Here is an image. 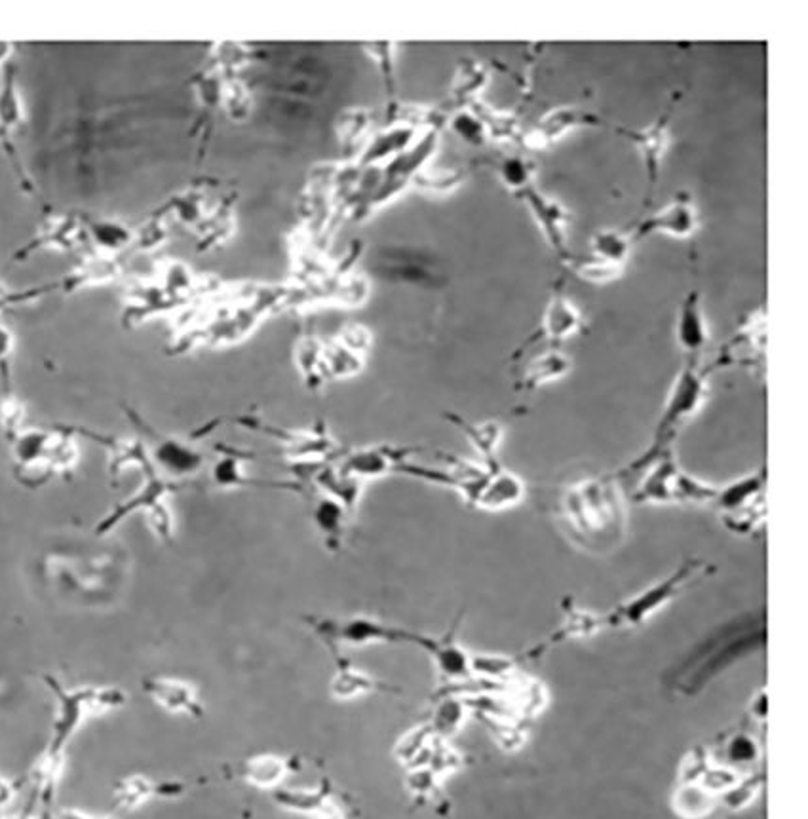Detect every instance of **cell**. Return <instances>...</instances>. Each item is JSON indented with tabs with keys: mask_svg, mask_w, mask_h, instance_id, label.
<instances>
[{
	"mask_svg": "<svg viewBox=\"0 0 808 819\" xmlns=\"http://www.w3.org/2000/svg\"><path fill=\"white\" fill-rule=\"evenodd\" d=\"M554 515L567 540L590 555H611L626 540V495L615 474L565 485L556 496Z\"/></svg>",
	"mask_w": 808,
	"mask_h": 819,
	"instance_id": "1",
	"label": "cell"
},
{
	"mask_svg": "<svg viewBox=\"0 0 808 819\" xmlns=\"http://www.w3.org/2000/svg\"><path fill=\"white\" fill-rule=\"evenodd\" d=\"M618 481L634 479L630 500L645 506H670V504H693L712 506L717 485L683 470L675 458L674 447L655 451L647 449L626 468L616 472Z\"/></svg>",
	"mask_w": 808,
	"mask_h": 819,
	"instance_id": "2",
	"label": "cell"
},
{
	"mask_svg": "<svg viewBox=\"0 0 808 819\" xmlns=\"http://www.w3.org/2000/svg\"><path fill=\"white\" fill-rule=\"evenodd\" d=\"M713 572L715 567L706 559L687 557L670 574L622 601L605 616V622L611 628L643 626L660 610L666 609L683 591L689 590L698 580L712 576Z\"/></svg>",
	"mask_w": 808,
	"mask_h": 819,
	"instance_id": "3",
	"label": "cell"
},
{
	"mask_svg": "<svg viewBox=\"0 0 808 819\" xmlns=\"http://www.w3.org/2000/svg\"><path fill=\"white\" fill-rule=\"evenodd\" d=\"M708 379L710 375H706L704 367H700V362L696 360L685 362L670 386L668 398L664 401L660 419L656 422L651 449L664 451L674 447L679 432L702 411L704 403L708 400L710 394Z\"/></svg>",
	"mask_w": 808,
	"mask_h": 819,
	"instance_id": "4",
	"label": "cell"
},
{
	"mask_svg": "<svg viewBox=\"0 0 808 819\" xmlns=\"http://www.w3.org/2000/svg\"><path fill=\"white\" fill-rule=\"evenodd\" d=\"M767 470H755L717 487L712 506L721 523L738 536H755L767 515Z\"/></svg>",
	"mask_w": 808,
	"mask_h": 819,
	"instance_id": "5",
	"label": "cell"
},
{
	"mask_svg": "<svg viewBox=\"0 0 808 819\" xmlns=\"http://www.w3.org/2000/svg\"><path fill=\"white\" fill-rule=\"evenodd\" d=\"M54 690L58 694V719L54 724V736L46 755L56 759H61L65 743L71 740V736L86 717L124 704V694L116 688L63 690L54 685Z\"/></svg>",
	"mask_w": 808,
	"mask_h": 819,
	"instance_id": "6",
	"label": "cell"
},
{
	"mask_svg": "<svg viewBox=\"0 0 808 819\" xmlns=\"http://www.w3.org/2000/svg\"><path fill=\"white\" fill-rule=\"evenodd\" d=\"M314 629L329 645L366 647L373 643H411L413 633L388 626L369 616H352L345 620H314Z\"/></svg>",
	"mask_w": 808,
	"mask_h": 819,
	"instance_id": "7",
	"label": "cell"
},
{
	"mask_svg": "<svg viewBox=\"0 0 808 819\" xmlns=\"http://www.w3.org/2000/svg\"><path fill=\"white\" fill-rule=\"evenodd\" d=\"M584 327H586L584 316L580 314L577 306L573 305L571 299L567 297L565 284L558 280L552 287L548 303L544 306L539 329L535 331V335L527 343L521 346L520 354L523 350H527L531 344L563 343V341L578 335L580 331H584Z\"/></svg>",
	"mask_w": 808,
	"mask_h": 819,
	"instance_id": "8",
	"label": "cell"
},
{
	"mask_svg": "<svg viewBox=\"0 0 808 819\" xmlns=\"http://www.w3.org/2000/svg\"><path fill=\"white\" fill-rule=\"evenodd\" d=\"M698 227L700 217L691 194L679 192L668 206L643 217L634 229L630 230V234L634 242L649 234H666L677 240H687L696 234Z\"/></svg>",
	"mask_w": 808,
	"mask_h": 819,
	"instance_id": "9",
	"label": "cell"
},
{
	"mask_svg": "<svg viewBox=\"0 0 808 819\" xmlns=\"http://www.w3.org/2000/svg\"><path fill=\"white\" fill-rule=\"evenodd\" d=\"M518 196L525 202L527 210L531 211V217L539 225L540 234L544 236L546 244L554 249L559 257L567 259L569 257L567 230L571 223V211L556 198L540 192L535 185L527 187Z\"/></svg>",
	"mask_w": 808,
	"mask_h": 819,
	"instance_id": "10",
	"label": "cell"
},
{
	"mask_svg": "<svg viewBox=\"0 0 808 819\" xmlns=\"http://www.w3.org/2000/svg\"><path fill=\"white\" fill-rule=\"evenodd\" d=\"M765 339H767L765 314L755 312L748 316V320L736 331V335L721 346L713 365L704 367L706 375H710L713 369H723L729 365H759L765 354Z\"/></svg>",
	"mask_w": 808,
	"mask_h": 819,
	"instance_id": "11",
	"label": "cell"
},
{
	"mask_svg": "<svg viewBox=\"0 0 808 819\" xmlns=\"http://www.w3.org/2000/svg\"><path fill=\"white\" fill-rule=\"evenodd\" d=\"M759 635V628L753 629L748 635H744L740 629H736L734 633L729 635V631L721 633L719 637L712 639L710 643H706L704 647L700 648V652L694 656L691 666L687 669V675L679 677V685L681 688H698L704 681H708L713 677V673H717L719 669L727 666L731 662V650H740L742 652V645L744 641H748L750 637H757ZM685 690V692H687Z\"/></svg>",
	"mask_w": 808,
	"mask_h": 819,
	"instance_id": "12",
	"label": "cell"
},
{
	"mask_svg": "<svg viewBox=\"0 0 808 819\" xmlns=\"http://www.w3.org/2000/svg\"><path fill=\"white\" fill-rule=\"evenodd\" d=\"M670 118H672V113H666L656 118L651 126L643 130L616 128L618 134L634 143L637 153L641 156L645 175H647V185H649V198L656 191L660 172H662V162L670 147Z\"/></svg>",
	"mask_w": 808,
	"mask_h": 819,
	"instance_id": "13",
	"label": "cell"
},
{
	"mask_svg": "<svg viewBox=\"0 0 808 819\" xmlns=\"http://www.w3.org/2000/svg\"><path fill=\"white\" fill-rule=\"evenodd\" d=\"M588 126H605V122L599 116L592 115L584 109H578L573 105H561L540 118L537 126L523 137L525 147L544 151L558 143L561 137L577 130V128H588Z\"/></svg>",
	"mask_w": 808,
	"mask_h": 819,
	"instance_id": "14",
	"label": "cell"
},
{
	"mask_svg": "<svg viewBox=\"0 0 808 819\" xmlns=\"http://www.w3.org/2000/svg\"><path fill=\"white\" fill-rule=\"evenodd\" d=\"M675 341L687 360L700 362L702 352L710 343V331L704 318V308H702V295L700 291H689L677 312L675 320Z\"/></svg>",
	"mask_w": 808,
	"mask_h": 819,
	"instance_id": "15",
	"label": "cell"
},
{
	"mask_svg": "<svg viewBox=\"0 0 808 819\" xmlns=\"http://www.w3.org/2000/svg\"><path fill=\"white\" fill-rule=\"evenodd\" d=\"M411 643L417 647L424 648L438 671L449 681H466L472 677V667H470V654L457 643L455 639V628L449 633H445L440 639L436 637H426L413 633Z\"/></svg>",
	"mask_w": 808,
	"mask_h": 819,
	"instance_id": "16",
	"label": "cell"
},
{
	"mask_svg": "<svg viewBox=\"0 0 808 819\" xmlns=\"http://www.w3.org/2000/svg\"><path fill=\"white\" fill-rule=\"evenodd\" d=\"M409 455H413L411 449H394V447L362 449V451L350 453L343 460V466L339 470L364 483L366 479H377V477H385L398 472V468L409 460Z\"/></svg>",
	"mask_w": 808,
	"mask_h": 819,
	"instance_id": "17",
	"label": "cell"
},
{
	"mask_svg": "<svg viewBox=\"0 0 808 819\" xmlns=\"http://www.w3.org/2000/svg\"><path fill=\"white\" fill-rule=\"evenodd\" d=\"M525 493L527 489L521 477L497 464L491 468L474 506L487 512H501L520 504L525 498Z\"/></svg>",
	"mask_w": 808,
	"mask_h": 819,
	"instance_id": "18",
	"label": "cell"
},
{
	"mask_svg": "<svg viewBox=\"0 0 808 819\" xmlns=\"http://www.w3.org/2000/svg\"><path fill=\"white\" fill-rule=\"evenodd\" d=\"M571 369H573L571 358L565 352L558 350L556 346H552L525 363L518 388L525 392L539 390L546 384L565 379L571 373Z\"/></svg>",
	"mask_w": 808,
	"mask_h": 819,
	"instance_id": "19",
	"label": "cell"
},
{
	"mask_svg": "<svg viewBox=\"0 0 808 819\" xmlns=\"http://www.w3.org/2000/svg\"><path fill=\"white\" fill-rule=\"evenodd\" d=\"M147 694L156 704L172 713H185L198 717L202 713V705L196 696L193 686L177 681V679H149L145 683Z\"/></svg>",
	"mask_w": 808,
	"mask_h": 819,
	"instance_id": "20",
	"label": "cell"
},
{
	"mask_svg": "<svg viewBox=\"0 0 808 819\" xmlns=\"http://www.w3.org/2000/svg\"><path fill=\"white\" fill-rule=\"evenodd\" d=\"M563 612L565 614H563L561 626L550 635V639L546 641V645L540 647V650H544L548 645H558L567 639H586V637L596 635L601 629L607 628L605 616H599L596 612L577 607L571 597L565 599Z\"/></svg>",
	"mask_w": 808,
	"mask_h": 819,
	"instance_id": "21",
	"label": "cell"
},
{
	"mask_svg": "<svg viewBox=\"0 0 808 819\" xmlns=\"http://www.w3.org/2000/svg\"><path fill=\"white\" fill-rule=\"evenodd\" d=\"M291 772V762L278 755L251 757L238 764V778L259 789H278Z\"/></svg>",
	"mask_w": 808,
	"mask_h": 819,
	"instance_id": "22",
	"label": "cell"
},
{
	"mask_svg": "<svg viewBox=\"0 0 808 819\" xmlns=\"http://www.w3.org/2000/svg\"><path fill=\"white\" fill-rule=\"evenodd\" d=\"M177 791L175 785L166 783H156V781L143 778V776H132L120 781L116 785L115 800L118 808L122 810H134L137 806L145 804L147 800L158 797V795H172Z\"/></svg>",
	"mask_w": 808,
	"mask_h": 819,
	"instance_id": "23",
	"label": "cell"
},
{
	"mask_svg": "<svg viewBox=\"0 0 808 819\" xmlns=\"http://www.w3.org/2000/svg\"><path fill=\"white\" fill-rule=\"evenodd\" d=\"M347 514V508L333 496L320 495L312 502V519L331 548H335V544L341 542V536L345 533Z\"/></svg>",
	"mask_w": 808,
	"mask_h": 819,
	"instance_id": "24",
	"label": "cell"
},
{
	"mask_svg": "<svg viewBox=\"0 0 808 819\" xmlns=\"http://www.w3.org/2000/svg\"><path fill=\"white\" fill-rule=\"evenodd\" d=\"M449 419L455 422V426H459L464 436L470 439V443L476 447V451L483 457V464L487 466H495L497 462V449L502 439L501 424L497 422H483V424H470L464 420L449 415Z\"/></svg>",
	"mask_w": 808,
	"mask_h": 819,
	"instance_id": "25",
	"label": "cell"
},
{
	"mask_svg": "<svg viewBox=\"0 0 808 819\" xmlns=\"http://www.w3.org/2000/svg\"><path fill=\"white\" fill-rule=\"evenodd\" d=\"M375 690H386V686L375 681L371 675L348 664H341L331 681V694L337 700H354Z\"/></svg>",
	"mask_w": 808,
	"mask_h": 819,
	"instance_id": "26",
	"label": "cell"
},
{
	"mask_svg": "<svg viewBox=\"0 0 808 819\" xmlns=\"http://www.w3.org/2000/svg\"><path fill=\"white\" fill-rule=\"evenodd\" d=\"M632 246H634V238L630 230L622 232L616 229H601L592 236V255L603 261L620 265V267L626 265L632 253Z\"/></svg>",
	"mask_w": 808,
	"mask_h": 819,
	"instance_id": "27",
	"label": "cell"
},
{
	"mask_svg": "<svg viewBox=\"0 0 808 819\" xmlns=\"http://www.w3.org/2000/svg\"><path fill=\"white\" fill-rule=\"evenodd\" d=\"M156 460L174 476H191L200 470L204 462L196 451L174 439H166L156 447Z\"/></svg>",
	"mask_w": 808,
	"mask_h": 819,
	"instance_id": "28",
	"label": "cell"
},
{
	"mask_svg": "<svg viewBox=\"0 0 808 819\" xmlns=\"http://www.w3.org/2000/svg\"><path fill=\"white\" fill-rule=\"evenodd\" d=\"M331 799L328 787L320 789H274V800L278 806L286 808L289 812L297 814H307L312 816L326 800Z\"/></svg>",
	"mask_w": 808,
	"mask_h": 819,
	"instance_id": "29",
	"label": "cell"
},
{
	"mask_svg": "<svg viewBox=\"0 0 808 819\" xmlns=\"http://www.w3.org/2000/svg\"><path fill=\"white\" fill-rule=\"evenodd\" d=\"M565 265L569 267L571 272H575L577 276H580L584 282H590V284L615 282L622 276V270H624V267L609 263V261H603L599 257H594V255H588V257H571L569 255L565 259Z\"/></svg>",
	"mask_w": 808,
	"mask_h": 819,
	"instance_id": "30",
	"label": "cell"
},
{
	"mask_svg": "<svg viewBox=\"0 0 808 819\" xmlns=\"http://www.w3.org/2000/svg\"><path fill=\"white\" fill-rule=\"evenodd\" d=\"M499 173H501L502 183L516 194H520L521 191L533 185L535 166L521 156H506L499 164Z\"/></svg>",
	"mask_w": 808,
	"mask_h": 819,
	"instance_id": "31",
	"label": "cell"
},
{
	"mask_svg": "<svg viewBox=\"0 0 808 819\" xmlns=\"http://www.w3.org/2000/svg\"><path fill=\"white\" fill-rule=\"evenodd\" d=\"M470 667L472 675L478 673L489 681H510L516 673V664L504 656H470Z\"/></svg>",
	"mask_w": 808,
	"mask_h": 819,
	"instance_id": "32",
	"label": "cell"
},
{
	"mask_svg": "<svg viewBox=\"0 0 808 819\" xmlns=\"http://www.w3.org/2000/svg\"><path fill=\"white\" fill-rule=\"evenodd\" d=\"M675 808L679 810L681 816L700 818L710 812L712 799L702 787H685L675 797Z\"/></svg>",
	"mask_w": 808,
	"mask_h": 819,
	"instance_id": "33",
	"label": "cell"
},
{
	"mask_svg": "<svg viewBox=\"0 0 808 819\" xmlns=\"http://www.w3.org/2000/svg\"><path fill=\"white\" fill-rule=\"evenodd\" d=\"M464 713H466V707H464L461 700H457V698L443 700L440 707H438V711H436V715H434L432 732L434 734L438 732L442 736L453 734L464 721Z\"/></svg>",
	"mask_w": 808,
	"mask_h": 819,
	"instance_id": "34",
	"label": "cell"
},
{
	"mask_svg": "<svg viewBox=\"0 0 808 819\" xmlns=\"http://www.w3.org/2000/svg\"><path fill=\"white\" fill-rule=\"evenodd\" d=\"M213 481L221 487H240V485H250V479H246L240 470V460L238 458H223L215 464L213 468Z\"/></svg>",
	"mask_w": 808,
	"mask_h": 819,
	"instance_id": "35",
	"label": "cell"
},
{
	"mask_svg": "<svg viewBox=\"0 0 808 819\" xmlns=\"http://www.w3.org/2000/svg\"><path fill=\"white\" fill-rule=\"evenodd\" d=\"M453 128H455L457 134L461 135L462 139H466L468 143H474V145H480L481 141H483V135H485L483 122H481L480 118L470 115V113H461V115L455 116Z\"/></svg>",
	"mask_w": 808,
	"mask_h": 819,
	"instance_id": "36",
	"label": "cell"
},
{
	"mask_svg": "<svg viewBox=\"0 0 808 819\" xmlns=\"http://www.w3.org/2000/svg\"><path fill=\"white\" fill-rule=\"evenodd\" d=\"M757 745L746 734H738L729 743V759L732 762H751L757 759Z\"/></svg>",
	"mask_w": 808,
	"mask_h": 819,
	"instance_id": "37",
	"label": "cell"
},
{
	"mask_svg": "<svg viewBox=\"0 0 808 819\" xmlns=\"http://www.w3.org/2000/svg\"><path fill=\"white\" fill-rule=\"evenodd\" d=\"M310 819H345V812L335 800L328 799L310 816Z\"/></svg>",
	"mask_w": 808,
	"mask_h": 819,
	"instance_id": "38",
	"label": "cell"
},
{
	"mask_svg": "<svg viewBox=\"0 0 808 819\" xmlns=\"http://www.w3.org/2000/svg\"><path fill=\"white\" fill-rule=\"evenodd\" d=\"M753 711H755L757 717H761V715L765 717V715H767V694H765V692L757 694L755 704H753Z\"/></svg>",
	"mask_w": 808,
	"mask_h": 819,
	"instance_id": "39",
	"label": "cell"
},
{
	"mask_svg": "<svg viewBox=\"0 0 808 819\" xmlns=\"http://www.w3.org/2000/svg\"><path fill=\"white\" fill-rule=\"evenodd\" d=\"M58 819H111V818H96V816H88V814H84V812H78V810H63V812H59Z\"/></svg>",
	"mask_w": 808,
	"mask_h": 819,
	"instance_id": "40",
	"label": "cell"
}]
</instances>
